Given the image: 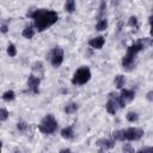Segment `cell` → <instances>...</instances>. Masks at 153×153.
<instances>
[{"mask_svg":"<svg viewBox=\"0 0 153 153\" xmlns=\"http://www.w3.org/2000/svg\"><path fill=\"white\" fill-rule=\"evenodd\" d=\"M30 17L33 20V25L36 30L44 31L48 27L53 26L59 20V14L54 10L49 8H38L30 13Z\"/></svg>","mask_w":153,"mask_h":153,"instance_id":"1","label":"cell"},{"mask_svg":"<svg viewBox=\"0 0 153 153\" xmlns=\"http://www.w3.org/2000/svg\"><path fill=\"white\" fill-rule=\"evenodd\" d=\"M146 48V43L145 41L140 39L137 42H135L134 44H131L128 49H127V53L126 55L122 57V67L126 69V71H131L134 67H135V60H136V55L143 50Z\"/></svg>","mask_w":153,"mask_h":153,"instance_id":"2","label":"cell"},{"mask_svg":"<svg viewBox=\"0 0 153 153\" xmlns=\"http://www.w3.org/2000/svg\"><path fill=\"white\" fill-rule=\"evenodd\" d=\"M145 131L141 128L137 127H129L126 129H118L114 130L111 136L115 141H139L142 139Z\"/></svg>","mask_w":153,"mask_h":153,"instance_id":"3","label":"cell"},{"mask_svg":"<svg viewBox=\"0 0 153 153\" xmlns=\"http://www.w3.org/2000/svg\"><path fill=\"white\" fill-rule=\"evenodd\" d=\"M57 128H59V123H57L55 116L51 114L45 115L38 123V130L43 134H48V135L54 134L57 130Z\"/></svg>","mask_w":153,"mask_h":153,"instance_id":"4","label":"cell"},{"mask_svg":"<svg viewBox=\"0 0 153 153\" xmlns=\"http://www.w3.org/2000/svg\"><path fill=\"white\" fill-rule=\"evenodd\" d=\"M91 76H92L91 69L87 66H82L74 72V74L72 76V84L73 85H85L90 81Z\"/></svg>","mask_w":153,"mask_h":153,"instance_id":"5","label":"cell"},{"mask_svg":"<svg viewBox=\"0 0 153 153\" xmlns=\"http://www.w3.org/2000/svg\"><path fill=\"white\" fill-rule=\"evenodd\" d=\"M63 56H65V54H63L62 48H60V47L54 48L50 53V63H51V66L55 67V68L60 67L63 62Z\"/></svg>","mask_w":153,"mask_h":153,"instance_id":"6","label":"cell"},{"mask_svg":"<svg viewBox=\"0 0 153 153\" xmlns=\"http://www.w3.org/2000/svg\"><path fill=\"white\" fill-rule=\"evenodd\" d=\"M26 85H27V88H29L30 92L37 94V93L39 92V85H41V79H39V76H36V75H33V74H30L29 78H27Z\"/></svg>","mask_w":153,"mask_h":153,"instance_id":"7","label":"cell"},{"mask_svg":"<svg viewBox=\"0 0 153 153\" xmlns=\"http://www.w3.org/2000/svg\"><path fill=\"white\" fill-rule=\"evenodd\" d=\"M118 109H120V106H118L117 100H116L111 94H109V99H108V102H106V104H105V110H106L110 115H115Z\"/></svg>","mask_w":153,"mask_h":153,"instance_id":"8","label":"cell"},{"mask_svg":"<svg viewBox=\"0 0 153 153\" xmlns=\"http://www.w3.org/2000/svg\"><path fill=\"white\" fill-rule=\"evenodd\" d=\"M104 44H105V38L103 36H96L88 41V45L92 49H97V50L102 49L104 47Z\"/></svg>","mask_w":153,"mask_h":153,"instance_id":"9","label":"cell"},{"mask_svg":"<svg viewBox=\"0 0 153 153\" xmlns=\"http://www.w3.org/2000/svg\"><path fill=\"white\" fill-rule=\"evenodd\" d=\"M97 146L100 147L102 151H106L115 146V140L112 137L111 139H100L97 141Z\"/></svg>","mask_w":153,"mask_h":153,"instance_id":"10","label":"cell"},{"mask_svg":"<svg viewBox=\"0 0 153 153\" xmlns=\"http://www.w3.org/2000/svg\"><path fill=\"white\" fill-rule=\"evenodd\" d=\"M61 136L65 139V140H72L74 137V129L72 126H68V127H65L61 129L60 131Z\"/></svg>","mask_w":153,"mask_h":153,"instance_id":"11","label":"cell"},{"mask_svg":"<svg viewBox=\"0 0 153 153\" xmlns=\"http://www.w3.org/2000/svg\"><path fill=\"white\" fill-rule=\"evenodd\" d=\"M35 29H36L35 25H27V26H25L24 30L22 31V36L24 38H26V39H31L35 36V32H36Z\"/></svg>","mask_w":153,"mask_h":153,"instance_id":"12","label":"cell"},{"mask_svg":"<svg viewBox=\"0 0 153 153\" xmlns=\"http://www.w3.org/2000/svg\"><path fill=\"white\" fill-rule=\"evenodd\" d=\"M120 96L126 100V102H131L135 98V92L133 90H128V88H122L120 92Z\"/></svg>","mask_w":153,"mask_h":153,"instance_id":"13","label":"cell"},{"mask_svg":"<svg viewBox=\"0 0 153 153\" xmlns=\"http://www.w3.org/2000/svg\"><path fill=\"white\" fill-rule=\"evenodd\" d=\"M114 84H115L116 88L122 90V88L124 87V84H126V78H124V75H122V74L116 75L115 79H114Z\"/></svg>","mask_w":153,"mask_h":153,"instance_id":"14","label":"cell"},{"mask_svg":"<svg viewBox=\"0 0 153 153\" xmlns=\"http://www.w3.org/2000/svg\"><path fill=\"white\" fill-rule=\"evenodd\" d=\"M78 109H79V104H78V103L72 102V103L66 104V106H65V112H66L67 115H72V114L76 112V111H78Z\"/></svg>","mask_w":153,"mask_h":153,"instance_id":"15","label":"cell"},{"mask_svg":"<svg viewBox=\"0 0 153 153\" xmlns=\"http://www.w3.org/2000/svg\"><path fill=\"white\" fill-rule=\"evenodd\" d=\"M75 8H76L75 0H66V2H65V11L67 13H74Z\"/></svg>","mask_w":153,"mask_h":153,"instance_id":"16","label":"cell"},{"mask_svg":"<svg viewBox=\"0 0 153 153\" xmlns=\"http://www.w3.org/2000/svg\"><path fill=\"white\" fill-rule=\"evenodd\" d=\"M31 69H32V72H33V73L39 74V73H42V72H43V69H44V65H43V62H42V61H36V62H33V63H32Z\"/></svg>","mask_w":153,"mask_h":153,"instance_id":"17","label":"cell"},{"mask_svg":"<svg viewBox=\"0 0 153 153\" xmlns=\"http://www.w3.org/2000/svg\"><path fill=\"white\" fill-rule=\"evenodd\" d=\"M14 98H16V93L13 90H7L2 93V99L5 102H12V100H14Z\"/></svg>","mask_w":153,"mask_h":153,"instance_id":"18","label":"cell"},{"mask_svg":"<svg viewBox=\"0 0 153 153\" xmlns=\"http://www.w3.org/2000/svg\"><path fill=\"white\" fill-rule=\"evenodd\" d=\"M126 120L128 122H130V123H135V122L139 121V114L135 112V111H129L126 115Z\"/></svg>","mask_w":153,"mask_h":153,"instance_id":"19","label":"cell"},{"mask_svg":"<svg viewBox=\"0 0 153 153\" xmlns=\"http://www.w3.org/2000/svg\"><path fill=\"white\" fill-rule=\"evenodd\" d=\"M106 27H108V20L105 18L99 19L96 24V30L97 31H104V30H106Z\"/></svg>","mask_w":153,"mask_h":153,"instance_id":"20","label":"cell"},{"mask_svg":"<svg viewBox=\"0 0 153 153\" xmlns=\"http://www.w3.org/2000/svg\"><path fill=\"white\" fill-rule=\"evenodd\" d=\"M6 51H7V55H8L10 57H14V56L17 55V48H16V45H14L13 43H8Z\"/></svg>","mask_w":153,"mask_h":153,"instance_id":"21","label":"cell"},{"mask_svg":"<svg viewBox=\"0 0 153 153\" xmlns=\"http://www.w3.org/2000/svg\"><path fill=\"white\" fill-rule=\"evenodd\" d=\"M17 129H18L19 131H22V133H25V131L29 129V124H27L25 121H19V122L17 123Z\"/></svg>","mask_w":153,"mask_h":153,"instance_id":"22","label":"cell"},{"mask_svg":"<svg viewBox=\"0 0 153 153\" xmlns=\"http://www.w3.org/2000/svg\"><path fill=\"white\" fill-rule=\"evenodd\" d=\"M8 116H10V112H8L5 108H1V109H0V121H1V122H5V121L8 118Z\"/></svg>","mask_w":153,"mask_h":153,"instance_id":"23","label":"cell"},{"mask_svg":"<svg viewBox=\"0 0 153 153\" xmlns=\"http://www.w3.org/2000/svg\"><path fill=\"white\" fill-rule=\"evenodd\" d=\"M128 24H129L130 26H136V25H137V18H136L135 16H131V17L129 18Z\"/></svg>","mask_w":153,"mask_h":153,"instance_id":"24","label":"cell"},{"mask_svg":"<svg viewBox=\"0 0 153 153\" xmlns=\"http://www.w3.org/2000/svg\"><path fill=\"white\" fill-rule=\"evenodd\" d=\"M146 99L148 102H153V90H151V91H148L146 93Z\"/></svg>","mask_w":153,"mask_h":153,"instance_id":"25","label":"cell"},{"mask_svg":"<svg viewBox=\"0 0 153 153\" xmlns=\"http://www.w3.org/2000/svg\"><path fill=\"white\" fill-rule=\"evenodd\" d=\"M148 22H149V26H151V30H149V32H151V36L153 37V16H151V17H149Z\"/></svg>","mask_w":153,"mask_h":153,"instance_id":"26","label":"cell"},{"mask_svg":"<svg viewBox=\"0 0 153 153\" xmlns=\"http://www.w3.org/2000/svg\"><path fill=\"white\" fill-rule=\"evenodd\" d=\"M124 152H134V148H131L129 145H126V146H123V148H122Z\"/></svg>","mask_w":153,"mask_h":153,"instance_id":"27","label":"cell"},{"mask_svg":"<svg viewBox=\"0 0 153 153\" xmlns=\"http://www.w3.org/2000/svg\"><path fill=\"white\" fill-rule=\"evenodd\" d=\"M8 31V26L6 24H2L1 25V33H6Z\"/></svg>","mask_w":153,"mask_h":153,"instance_id":"28","label":"cell"},{"mask_svg":"<svg viewBox=\"0 0 153 153\" xmlns=\"http://www.w3.org/2000/svg\"><path fill=\"white\" fill-rule=\"evenodd\" d=\"M140 152H152L153 153V147H146V148H141Z\"/></svg>","mask_w":153,"mask_h":153,"instance_id":"29","label":"cell"},{"mask_svg":"<svg viewBox=\"0 0 153 153\" xmlns=\"http://www.w3.org/2000/svg\"><path fill=\"white\" fill-rule=\"evenodd\" d=\"M60 152H71L69 148H63V149H60Z\"/></svg>","mask_w":153,"mask_h":153,"instance_id":"30","label":"cell"}]
</instances>
